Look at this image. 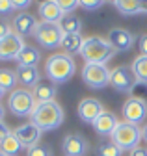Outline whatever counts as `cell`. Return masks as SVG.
I'll list each match as a JSON object with an SVG mask.
<instances>
[{
    "mask_svg": "<svg viewBox=\"0 0 147 156\" xmlns=\"http://www.w3.org/2000/svg\"><path fill=\"white\" fill-rule=\"evenodd\" d=\"M82 80L91 89H102L110 84V69L99 63H86L82 69Z\"/></svg>",
    "mask_w": 147,
    "mask_h": 156,
    "instance_id": "ba28073f",
    "label": "cell"
},
{
    "mask_svg": "<svg viewBox=\"0 0 147 156\" xmlns=\"http://www.w3.org/2000/svg\"><path fill=\"white\" fill-rule=\"evenodd\" d=\"M9 34H11L9 24H8V23H4V21H0V41H2L6 35H9Z\"/></svg>",
    "mask_w": 147,
    "mask_h": 156,
    "instance_id": "e575fe53",
    "label": "cell"
},
{
    "mask_svg": "<svg viewBox=\"0 0 147 156\" xmlns=\"http://www.w3.org/2000/svg\"><path fill=\"white\" fill-rule=\"evenodd\" d=\"M116 54L117 50L110 45L108 39L99 37V35L86 37L82 50H80V56L86 60V63H99V65H106Z\"/></svg>",
    "mask_w": 147,
    "mask_h": 156,
    "instance_id": "7a4b0ae2",
    "label": "cell"
},
{
    "mask_svg": "<svg viewBox=\"0 0 147 156\" xmlns=\"http://www.w3.org/2000/svg\"><path fill=\"white\" fill-rule=\"evenodd\" d=\"M19 82L17 80V73L11 69H0V87L4 91H9L15 87V84Z\"/></svg>",
    "mask_w": 147,
    "mask_h": 156,
    "instance_id": "484cf974",
    "label": "cell"
},
{
    "mask_svg": "<svg viewBox=\"0 0 147 156\" xmlns=\"http://www.w3.org/2000/svg\"><path fill=\"white\" fill-rule=\"evenodd\" d=\"M65 13L60 9L56 0H47V2L39 4V17L43 23H50V24H58L62 21V17Z\"/></svg>",
    "mask_w": 147,
    "mask_h": 156,
    "instance_id": "e0dca14e",
    "label": "cell"
},
{
    "mask_svg": "<svg viewBox=\"0 0 147 156\" xmlns=\"http://www.w3.org/2000/svg\"><path fill=\"white\" fill-rule=\"evenodd\" d=\"M110 86L119 93H132L138 86V80L128 65H117L110 69Z\"/></svg>",
    "mask_w": 147,
    "mask_h": 156,
    "instance_id": "8992f818",
    "label": "cell"
},
{
    "mask_svg": "<svg viewBox=\"0 0 147 156\" xmlns=\"http://www.w3.org/2000/svg\"><path fill=\"white\" fill-rule=\"evenodd\" d=\"M34 37L43 48H56L62 45L63 32L58 24H50V23H39L38 28L34 32Z\"/></svg>",
    "mask_w": 147,
    "mask_h": 156,
    "instance_id": "52a82bcc",
    "label": "cell"
},
{
    "mask_svg": "<svg viewBox=\"0 0 147 156\" xmlns=\"http://www.w3.org/2000/svg\"><path fill=\"white\" fill-rule=\"evenodd\" d=\"M4 115H6V110H4L2 104H0V121H4Z\"/></svg>",
    "mask_w": 147,
    "mask_h": 156,
    "instance_id": "74e56055",
    "label": "cell"
},
{
    "mask_svg": "<svg viewBox=\"0 0 147 156\" xmlns=\"http://www.w3.org/2000/svg\"><path fill=\"white\" fill-rule=\"evenodd\" d=\"M138 84H147V56H138L131 65Z\"/></svg>",
    "mask_w": 147,
    "mask_h": 156,
    "instance_id": "d4e9b609",
    "label": "cell"
},
{
    "mask_svg": "<svg viewBox=\"0 0 147 156\" xmlns=\"http://www.w3.org/2000/svg\"><path fill=\"white\" fill-rule=\"evenodd\" d=\"M102 112H104V108H102L101 101L93 99V97H86V99H82L78 102V117L84 123L93 125Z\"/></svg>",
    "mask_w": 147,
    "mask_h": 156,
    "instance_id": "7c38bea8",
    "label": "cell"
},
{
    "mask_svg": "<svg viewBox=\"0 0 147 156\" xmlns=\"http://www.w3.org/2000/svg\"><path fill=\"white\" fill-rule=\"evenodd\" d=\"M24 47V39L19 34L11 32L0 41V60H17V56L21 54Z\"/></svg>",
    "mask_w": 147,
    "mask_h": 156,
    "instance_id": "8fae6325",
    "label": "cell"
},
{
    "mask_svg": "<svg viewBox=\"0 0 147 156\" xmlns=\"http://www.w3.org/2000/svg\"><path fill=\"white\" fill-rule=\"evenodd\" d=\"M110 138H112V143L121 151H134L142 141V128L132 123L119 121V125L116 126L114 134Z\"/></svg>",
    "mask_w": 147,
    "mask_h": 156,
    "instance_id": "277c9868",
    "label": "cell"
},
{
    "mask_svg": "<svg viewBox=\"0 0 147 156\" xmlns=\"http://www.w3.org/2000/svg\"><path fill=\"white\" fill-rule=\"evenodd\" d=\"M104 4H106L104 0H80V8H84L86 11L99 9V8H102Z\"/></svg>",
    "mask_w": 147,
    "mask_h": 156,
    "instance_id": "f546056e",
    "label": "cell"
},
{
    "mask_svg": "<svg viewBox=\"0 0 147 156\" xmlns=\"http://www.w3.org/2000/svg\"><path fill=\"white\" fill-rule=\"evenodd\" d=\"M131 156H147V149L145 147H136L134 151H131Z\"/></svg>",
    "mask_w": 147,
    "mask_h": 156,
    "instance_id": "d590c367",
    "label": "cell"
},
{
    "mask_svg": "<svg viewBox=\"0 0 147 156\" xmlns=\"http://www.w3.org/2000/svg\"><path fill=\"white\" fill-rule=\"evenodd\" d=\"M60 9L67 15V13H75L77 8H80V0H56Z\"/></svg>",
    "mask_w": 147,
    "mask_h": 156,
    "instance_id": "f1b7e54d",
    "label": "cell"
},
{
    "mask_svg": "<svg viewBox=\"0 0 147 156\" xmlns=\"http://www.w3.org/2000/svg\"><path fill=\"white\" fill-rule=\"evenodd\" d=\"M38 19L30 13H19L13 21V28H15V34H19L21 37H26V35H34L35 28H38Z\"/></svg>",
    "mask_w": 147,
    "mask_h": 156,
    "instance_id": "9a60e30c",
    "label": "cell"
},
{
    "mask_svg": "<svg viewBox=\"0 0 147 156\" xmlns=\"http://www.w3.org/2000/svg\"><path fill=\"white\" fill-rule=\"evenodd\" d=\"M0 151H2L4 154H8V156H15V154H19L21 151H23V143L19 141V138L11 132L8 138L0 143Z\"/></svg>",
    "mask_w": 147,
    "mask_h": 156,
    "instance_id": "cb8c5ba5",
    "label": "cell"
},
{
    "mask_svg": "<svg viewBox=\"0 0 147 156\" xmlns=\"http://www.w3.org/2000/svg\"><path fill=\"white\" fill-rule=\"evenodd\" d=\"M63 108L56 102H45V104H38L32 113V123L38 126L41 132H48V130H56L60 128V125L63 123Z\"/></svg>",
    "mask_w": 147,
    "mask_h": 156,
    "instance_id": "3957f363",
    "label": "cell"
},
{
    "mask_svg": "<svg viewBox=\"0 0 147 156\" xmlns=\"http://www.w3.org/2000/svg\"><path fill=\"white\" fill-rule=\"evenodd\" d=\"M63 156H86L89 152V143L82 134H67L62 141Z\"/></svg>",
    "mask_w": 147,
    "mask_h": 156,
    "instance_id": "30bf717a",
    "label": "cell"
},
{
    "mask_svg": "<svg viewBox=\"0 0 147 156\" xmlns=\"http://www.w3.org/2000/svg\"><path fill=\"white\" fill-rule=\"evenodd\" d=\"M26 156H52V149L48 145H34L30 149H26Z\"/></svg>",
    "mask_w": 147,
    "mask_h": 156,
    "instance_id": "83f0119b",
    "label": "cell"
},
{
    "mask_svg": "<svg viewBox=\"0 0 147 156\" xmlns=\"http://www.w3.org/2000/svg\"><path fill=\"white\" fill-rule=\"evenodd\" d=\"M117 125H119V121H117L116 113L104 110V112L97 117V121L93 123V128H95V132H97L99 136H112Z\"/></svg>",
    "mask_w": 147,
    "mask_h": 156,
    "instance_id": "2e32d148",
    "label": "cell"
},
{
    "mask_svg": "<svg viewBox=\"0 0 147 156\" xmlns=\"http://www.w3.org/2000/svg\"><path fill=\"white\" fill-rule=\"evenodd\" d=\"M138 50H140V56H147V34L138 37Z\"/></svg>",
    "mask_w": 147,
    "mask_h": 156,
    "instance_id": "1f68e13d",
    "label": "cell"
},
{
    "mask_svg": "<svg viewBox=\"0 0 147 156\" xmlns=\"http://www.w3.org/2000/svg\"><path fill=\"white\" fill-rule=\"evenodd\" d=\"M15 62L19 63V67H38V63L41 62V52H39V48L26 45L21 50V54L17 56Z\"/></svg>",
    "mask_w": 147,
    "mask_h": 156,
    "instance_id": "ffe728a7",
    "label": "cell"
},
{
    "mask_svg": "<svg viewBox=\"0 0 147 156\" xmlns=\"http://www.w3.org/2000/svg\"><path fill=\"white\" fill-rule=\"evenodd\" d=\"M11 2H13V9H21V11L32 6V0H11Z\"/></svg>",
    "mask_w": 147,
    "mask_h": 156,
    "instance_id": "d6a6232c",
    "label": "cell"
},
{
    "mask_svg": "<svg viewBox=\"0 0 147 156\" xmlns=\"http://www.w3.org/2000/svg\"><path fill=\"white\" fill-rule=\"evenodd\" d=\"M17 80H19L24 87H35L39 84V78H41V73L38 67H17Z\"/></svg>",
    "mask_w": 147,
    "mask_h": 156,
    "instance_id": "d6986e66",
    "label": "cell"
},
{
    "mask_svg": "<svg viewBox=\"0 0 147 156\" xmlns=\"http://www.w3.org/2000/svg\"><path fill=\"white\" fill-rule=\"evenodd\" d=\"M142 140H143V141L147 143V125H145V126L142 128Z\"/></svg>",
    "mask_w": 147,
    "mask_h": 156,
    "instance_id": "8d00e7d4",
    "label": "cell"
},
{
    "mask_svg": "<svg viewBox=\"0 0 147 156\" xmlns=\"http://www.w3.org/2000/svg\"><path fill=\"white\" fill-rule=\"evenodd\" d=\"M58 26L62 28L63 34H80L82 21H80V17H77L75 13H67V15L62 17V21L58 23Z\"/></svg>",
    "mask_w": 147,
    "mask_h": 156,
    "instance_id": "603a6c76",
    "label": "cell"
},
{
    "mask_svg": "<svg viewBox=\"0 0 147 156\" xmlns=\"http://www.w3.org/2000/svg\"><path fill=\"white\" fill-rule=\"evenodd\" d=\"M97 151H99V156H121L123 154V151L116 147L114 143H101Z\"/></svg>",
    "mask_w": 147,
    "mask_h": 156,
    "instance_id": "4316f807",
    "label": "cell"
},
{
    "mask_svg": "<svg viewBox=\"0 0 147 156\" xmlns=\"http://www.w3.org/2000/svg\"><path fill=\"white\" fill-rule=\"evenodd\" d=\"M4 93H6V91H4L2 87H0V99H2V97H4Z\"/></svg>",
    "mask_w": 147,
    "mask_h": 156,
    "instance_id": "f35d334b",
    "label": "cell"
},
{
    "mask_svg": "<svg viewBox=\"0 0 147 156\" xmlns=\"http://www.w3.org/2000/svg\"><path fill=\"white\" fill-rule=\"evenodd\" d=\"M11 134V130H9V126L4 123V121H0V143H2L6 138H8V136Z\"/></svg>",
    "mask_w": 147,
    "mask_h": 156,
    "instance_id": "836d02e7",
    "label": "cell"
},
{
    "mask_svg": "<svg viewBox=\"0 0 147 156\" xmlns=\"http://www.w3.org/2000/svg\"><path fill=\"white\" fill-rule=\"evenodd\" d=\"M45 73H47V78L52 84H65L75 76L77 62L73 56H69L65 52L52 54L45 63Z\"/></svg>",
    "mask_w": 147,
    "mask_h": 156,
    "instance_id": "6da1fadb",
    "label": "cell"
},
{
    "mask_svg": "<svg viewBox=\"0 0 147 156\" xmlns=\"http://www.w3.org/2000/svg\"><path fill=\"white\" fill-rule=\"evenodd\" d=\"M35 106H38V102H35L30 89H13L8 99V108L15 117H32Z\"/></svg>",
    "mask_w": 147,
    "mask_h": 156,
    "instance_id": "5b68a950",
    "label": "cell"
},
{
    "mask_svg": "<svg viewBox=\"0 0 147 156\" xmlns=\"http://www.w3.org/2000/svg\"><path fill=\"white\" fill-rule=\"evenodd\" d=\"M32 95L38 104H45V102H52L54 97H56V87L54 84H45V82H39L32 89Z\"/></svg>",
    "mask_w": 147,
    "mask_h": 156,
    "instance_id": "44dd1931",
    "label": "cell"
},
{
    "mask_svg": "<svg viewBox=\"0 0 147 156\" xmlns=\"http://www.w3.org/2000/svg\"><path fill=\"white\" fill-rule=\"evenodd\" d=\"M112 4L116 6V9H117L123 17L143 15V13H147L145 2H142V0H116V2H112Z\"/></svg>",
    "mask_w": 147,
    "mask_h": 156,
    "instance_id": "ac0fdd59",
    "label": "cell"
},
{
    "mask_svg": "<svg viewBox=\"0 0 147 156\" xmlns=\"http://www.w3.org/2000/svg\"><path fill=\"white\" fill-rule=\"evenodd\" d=\"M13 134L19 138V141L23 143V147H34V145H38L39 143V140H41V130L35 126L32 121H28V123H24V125H19L15 130H13Z\"/></svg>",
    "mask_w": 147,
    "mask_h": 156,
    "instance_id": "5bb4252c",
    "label": "cell"
},
{
    "mask_svg": "<svg viewBox=\"0 0 147 156\" xmlns=\"http://www.w3.org/2000/svg\"><path fill=\"white\" fill-rule=\"evenodd\" d=\"M106 39L117 52H128L134 47V41H136V37L128 30H125V28H112L108 32Z\"/></svg>",
    "mask_w": 147,
    "mask_h": 156,
    "instance_id": "4fadbf2b",
    "label": "cell"
},
{
    "mask_svg": "<svg viewBox=\"0 0 147 156\" xmlns=\"http://www.w3.org/2000/svg\"><path fill=\"white\" fill-rule=\"evenodd\" d=\"M0 156H8V154H4V152H2V151H0Z\"/></svg>",
    "mask_w": 147,
    "mask_h": 156,
    "instance_id": "ab89813d",
    "label": "cell"
},
{
    "mask_svg": "<svg viewBox=\"0 0 147 156\" xmlns=\"http://www.w3.org/2000/svg\"><path fill=\"white\" fill-rule=\"evenodd\" d=\"M11 11H13L11 0H0V15H9Z\"/></svg>",
    "mask_w": 147,
    "mask_h": 156,
    "instance_id": "4dcf8cb0",
    "label": "cell"
},
{
    "mask_svg": "<svg viewBox=\"0 0 147 156\" xmlns=\"http://www.w3.org/2000/svg\"><path fill=\"white\" fill-rule=\"evenodd\" d=\"M121 113H123L127 123H132V125L140 126L147 117V101L140 99V97H131V99L125 101Z\"/></svg>",
    "mask_w": 147,
    "mask_h": 156,
    "instance_id": "9c48e42d",
    "label": "cell"
},
{
    "mask_svg": "<svg viewBox=\"0 0 147 156\" xmlns=\"http://www.w3.org/2000/svg\"><path fill=\"white\" fill-rule=\"evenodd\" d=\"M82 45H84V37L80 34H63V39H62V48L65 50V54H80L82 50Z\"/></svg>",
    "mask_w": 147,
    "mask_h": 156,
    "instance_id": "7402d4cb",
    "label": "cell"
}]
</instances>
